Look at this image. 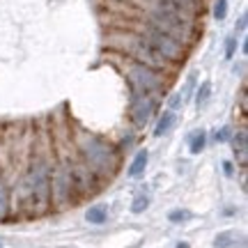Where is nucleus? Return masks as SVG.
Returning <instances> with one entry per match:
<instances>
[{"mask_svg":"<svg viewBox=\"0 0 248 248\" xmlns=\"http://www.w3.org/2000/svg\"><path fill=\"white\" fill-rule=\"evenodd\" d=\"M177 248H191V246H188L186 241H182V244H177Z\"/></svg>","mask_w":248,"mask_h":248,"instance_id":"obj_23","label":"nucleus"},{"mask_svg":"<svg viewBox=\"0 0 248 248\" xmlns=\"http://www.w3.org/2000/svg\"><path fill=\"white\" fill-rule=\"evenodd\" d=\"M232 147H234V154H237L239 163L241 166H246V156H248V133H246V129H241V131L234 133Z\"/></svg>","mask_w":248,"mask_h":248,"instance_id":"obj_7","label":"nucleus"},{"mask_svg":"<svg viewBox=\"0 0 248 248\" xmlns=\"http://www.w3.org/2000/svg\"><path fill=\"white\" fill-rule=\"evenodd\" d=\"M225 16H228V0H216L214 2V18L223 21Z\"/></svg>","mask_w":248,"mask_h":248,"instance_id":"obj_17","label":"nucleus"},{"mask_svg":"<svg viewBox=\"0 0 248 248\" xmlns=\"http://www.w3.org/2000/svg\"><path fill=\"white\" fill-rule=\"evenodd\" d=\"M228 136H230V129H228V126H223L221 131H216V140H218V142H223V140H225V138H228Z\"/></svg>","mask_w":248,"mask_h":248,"instance_id":"obj_21","label":"nucleus"},{"mask_svg":"<svg viewBox=\"0 0 248 248\" xmlns=\"http://www.w3.org/2000/svg\"><path fill=\"white\" fill-rule=\"evenodd\" d=\"M154 110H156V97L154 94H133L129 115H131V122L136 126H142V124L150 122Z\"/></svg>","mask_w":248,"mask_h":248,"instance_id":"obj_5","label":"nucleus"},{"mask_svg":"<svg viewBox=\"0 0 248 248\" xmlns=\"http://www.w3.org/2000/svg\"><path fill=\"white\" fill-rule=\"evenodd\" d=\"M48 191H51V207L55 209H64V207L74 204L76 186H74V175H71V163L62 161L51 170Z\"/></svg>","mask_w":248,"mask_h":248,"instance_id":"obj_3","label":"nucleus"},{"mask_svg":"<svg viewBox=\"0 0 248 248\" xmlns=\"http://www.w3.org/2000/svg\"><path fill=\"white\" fill-rule=\"evenodd\" d=\"M182 104H184V97H182V94H172V97H170V110L182 108Z\"/></svg>","mask_w":248,"mask_h":248,"instance_id":"obj_20","label":"nucleus"},{"mask_svg":"<svg viewBox=\"0 0 248 248\" xmlns=\"http://www.w3.org/2000/svg\"><path fill=\"white\" fill-rule=\"evenodd\" d=\"M147 207H150V195H147V193H138L136 198H133V204H131V212L133 214L145 212Z\"/></svg>","mask_w":248,"mask_h":248,"instance_id":"obj_15","label":"nucleus"},{"mask_svg":"<svg viewBox=\"0 0 248 248\" xmlns=\"http://www.w3.org/2000/svg\"><path fill=\"white\" fill-rule=\"evenodd\" d=\"M188 218H191V214L186 212V209H175V212L168 214V221H172V223H184Z\"/></svg>","mask_w":248,"mask_h":248,"instance_id":"obj_18","label":"nucleus"},{"mask_svg":"<svg viewBox=\"0 0 248 248\" xmlns=\"http://www.w3.org/2000/svg\"><path fill=\"white\" fill-rule=\"evenodd\" d=\"M212 97V83L209 80H204L202 85L198 88V94H195V101H198V106H202V104H207V99Z\"/></svg>","mask_w":248,"mask_h":248,"instance_id":"obj_16","label":"nucleus"},{"mask_svg":"<svg viewBox=\"0 0 248 248\" xmlns=\"http://www.w3.org/2000/svg\"><path fill=\"white\" fill-rule=\"evenodd\" d=\"M85 218H88L90 223H94V225L106 223L108 221V207L106 204H92L88 209V214H85Z\"/></svg>","mask_w":248,"mask_h":248,"instance_id":"obj_11","label":"nucleus"},{"mask_svg":"<svg viewBox=\"0 0 248 248\" xmlns=\"http://www.w3.org/2000/svg\"><path fill=\"white\" fill-rule=\"evenodd\" d=\"M204 145H207V133L202 129H195V131L188 133V150H191V154H200L204 150Z\"/></svg>","mask_w":248,"mask_h":248,"instance_id":"obj_9","label":"nucleus"},{"mask_svg":"<svg viewBox=\"0 0 248 248\" xmlns=\"http://www.w3.org/2000/svg\"><path fill=\"white\" fill-rule=\"evenodd\" d=\"M136 32H140L147 42H150L156 51H159L166 60L170 62V64H182V62L186 60V53H188V46L182 44L179 39H175V37L166 35V32H161V30H156V28L147 26V23H142V21H138L136 23V28H133Z\"/></svg>","mask_w":248,"mask_h":248,"instance_id":"obj_2","label":"nucleus"},{"mask_svg":"<svg viewBox=\"0 0 248 248\" xmlns=\"http://www.w3.org/2000/svg\"><path fill=\"white\" fill-rule=\"evenodd\" d=\"M126 80L131 85L133 94H159L163 85H166V76L163 71H156L152 67H145L140 62H133L126 67Z\"/></svg>","mask_w":248,"mask_h":248,"instance_id":"obj_4","label":"nucleus"},{"mask_svg":"<svg viewBox=\"0 0 248 248\" xmlns=\"http://www.w3.org/2000/svg\"><path fill=\"white\" fill-rule=\"evenodd\" d=\"M172 124H175V113H172V110H166V113L159 117L156 126H154V136H156V138H161L163 133H168L170 129H172Z\"/></svg>","mask_w":248,"mask_h":248,"instance_id":"obj_12","label":"nucleus"},{"mask_svg":"<svg viewBox=\"0 0 248 248\" xmlns=\"http://www.w3.org/2000/svg\"><path fill=\"white\" fill-rule=\"evenodd\" d=\"M175 5H179V7L184 9L188 16H202V12H204V0H172Z\"/></svg>","mask_w":248,"mask_h":248,"instance_id":"obj_8","label":"nucleus"},{"mask_svg":"<svg viewBox=\"0 0 248 248\" xmlns=\"http://www.w3.org/2000/svg\"><path fill=\"white\" fill-rule=\"evenodd\" d=\"M78 152L83 156V163L88 166L97 177H110L115 175L117 166H120V154L113 145L101 140L97 136H80L78 138Z\"/></svg>","mask_w":248,"mask_h":248,"instance_id":"obj_1","label":"nucleus"},{"mask_svg":"<svg viewBox=\"0 0 248 248\" xmlns=\"http://www.w3.org/2000/svg\"><path fill=\"white\" fill-rule=\"evenodd\" d=\"M7 214H9V191L5 179L0 177V221H5Z\"/></svg>","mask_w":248,"mask_h":248,"instance_id":"obj_14","label":"nucleus"},{"mask_svg":"<svg viewBox=\"0 0 248 248\" xmlns=\"http://www.w3.org/2000/svg\"><path fill=\"white\" fill-rule=\"evenodd\" d=\"M145 168H147V150H140L136 156H133L131 166H129V177H138V175H142L145 172Z\"/></svg>","mask_w":248,"mask_h":248,"instance_id":"obj_10","label":"nucleus"},{"mask_svg":"<svg viewBox=\"0 0 248 248\" xmlns=\"http://www.w3.org/2000/svg\"><path fill=\"white\" fill-rule=\"evenodd\" d=\"M237 239H241V234H237L234 230H228V232H221L216 239H214V246L216 248H234Z\"/></svg>","mask_w":248,"mask_h":248,"instance_id":"obj_13","label":"nucleus"},{"mask_svg":"<svg viewBox=\"0 0 248 248\" xmlns=\"http://www.w3.org/2000/svg\"><path fill=\"white\" fill-rule=\"evenodd\" d=\"M71 175H74V186H76V193L88 195L97 188V175L85 166V163H76L71 166Z\"/></svg>","mask_w":248,"mask_h":248,"instance_id":"obj_6","label":"nucleus"},{"mask_svg":"<svg viewBox=\"0 0 248 248\" xmlns=\"http://www.w3.org/2000/svg\"><path fill=\"white\" fill-rule=\"evenodd\" d=\"M237 32H244L246 30V14H241V18H239V23H237V28H234Z\"/></svg>","mask_w":248,"mask_h":248,"instance_id":"obj_22","label":"nucleus"},{"mask_svg":"<svg viewBox=\"0 0 248 248\" xmlns=\"http://www.w3.org/2000/svg\"><path fill=\"white\" fill-rule=\"evenodd\" d=\"M234 53H237V37L232 35V37H228V39H225V58H228V60H232V58H234Z\"/></svg>","mask_w":248,"mask_h":248,"instance_id":"obj_19","label":"nucleus"}]
</instances>
